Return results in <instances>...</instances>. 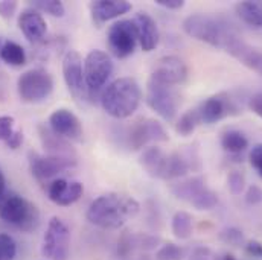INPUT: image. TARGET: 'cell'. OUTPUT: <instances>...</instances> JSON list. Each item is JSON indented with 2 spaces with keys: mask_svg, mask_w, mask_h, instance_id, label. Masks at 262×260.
<instances>
[{
  "mask_svg": "<svg viewBox=\"0 0 262 260\" xmlns=\"http://www.w3.org/2000/svg\"><path fill=\"white\" fill-rule=\"evenodd\" d=\"M5 187H6V180H5V175H3V172L0 171V196L6 192V191H5Z\"/></svg>",
  "mask_w": 262,
  "mask_h": 260,
  "instance_id": "obj_45",
  "label": "cell"
},
{
  "mask_svg": "<svg viewBox=\"0 0 262 260\" xmlns=\"http://www.w3.org/2000/svg\"><path fill=\"white\" fill-rule=\"evenodd\" d=\"M183 31L189 37L218 49H224L230 35L235 32L229 25L207 14H192L186 17L183 21Z\"/></svg>",
  "mask_w": 262,
  "mask_h": 260,
  "instance_id": "obj_3",
  "label": "cell"
},
{
  "mask_svg": "<svg viewBox=\"0 0 262 260\" xmlns=\"http://www.w3.org/2000/svg\"><path fill=\"white\" fill-rule=\"evenodd\" d=\"M220 239L224 244H229L232 247H239L244 242V234L239 228L235 227H227L220 233Z\"/></svg>",
  "mask_w": 262,
  "mask_h": 260,
  "instance_id": "obj_35",
  "label": "cell"
},
{
  "mask_svg": "<svg viewBox=\"0 0 262 260\" xmlns=\"http://www.w3.org/2000/svg\"><path fill=\"white\" fill-rule=\"evenodd\" d=\"M246 202L250 205H258L262 204V189L259 186H249V189L246 191Z\"/></svg>",
  "mask_w": 262,
  "mask_h": 260,
  "instance_id": "obj_38",
  "label": "cell"
},
{
  "mask_svg": "<svg viewBox=\"0 0 262 260\" xmlns=\"http://www.w3.org/2000/svg\"><path fill=\"white\" fill-rule=\"evenodd\" d=\"M223 51H226L241 64L262 76V51L244 41L243 37H239L236 32L230 35Z\"/></svg>",
  "mask_w": 262,
  "mask_h": 260,
  "instance_id": "obj_14",
  "label": "cell"
},
{
  "mask_svg": "<svg viewBox=\"0 0 262 260\" xmlns=\"http://www.w3.org/2000/svg\"><path fill=\"white\" fill-rule=\"evenodd\" d=\"M70 253V230L64 222L54 216L43 238L41 254L49 260H67Z\"/></svg>",
  "mask_w": 262,
  "mask_h": 260,
  "instance_id": "obj_8",
  "label": "cell"
},
{
  "mask_svg": "<svg viewBox=\"0 0 262 260\" xmlns=\"http://www.w3.org/2000/svg\"><path fill=\"white\" fill-rule=\"evenodd\" d=\"M0 218L21 231H32L40 224L37 205L15 192H5L0 196Z\"/></svg>",
  "mask_w": 262,
  "mask_h": 260,
  "instance_id": "obj_4",
  "label": "cell"
},
{
  "mask_svg": "<svg viewBox=\"0 0 262 260\" xmlns=\"http://www.w3.org/2000/svg\"><path fill=\"white\" fill-rule=\"evenodd\" d=\"M136 26H137V34H139V44L143 52H151L157 48L160 34H159V26L156 20L146 14V12H139L134 18Z\"/></svg>",
  "mask_w": 262,
  "mask_h": 260,
  "instance_id": "obj_20",
  "label": "cell"
},
{
  "mask_svg": "<svg viewBox=\"0 0 262 260\" xmlns=\"http://www.w3.org/2000/svg\"><path fill=\"white\" fill-rule=\"evenodd\" d=\"M15 132L14 130V117L12 116H0V141H8L12 134Z\"/></svg>",
  "mask_w": 262,
  "mask_h": 260,
  "instance_id": "obj_36",
  "label": "cell"
},
{
  "mask_svg": "<svg viewBox=\"0 0 262 260\" xmlns=\"http://www.w3.org/2000/svg\"><path fill=\"white\" fill-rule=\"evenodd\" d=\"M0 60L12 67H20L26 64V52L15 41H5L0 48Z\"/></svg>",
  "mask_w": 262,
  "mask_h": 260,
  "instance_id": "obj_27",
  "label": "cell"
},
{
  "mask_svg": "<svg viewBox=\"0 0 262 260\" xmlns=\"http://www.w3.org/2000/svg\"><path fill=\"white\" fill-rule=\"evenodd\" d=\"M128 11H131V3L127 0H96L90 3V14L96 28H101L105 21L118 18Z\"/></svg>",
  "mask_w": 262,
  "mask_h": 260,
  "instance_id": "obj_17",
  "label": "cell"
},
{
  "mask_svg": "<svg viewBox=\"0 0 262 260\" xmlns=\"http://www.w3.org/2000/svg\"><path fill=\"white\" fill-rule=\"evenodd\" d=\"M186 260H210V250L206 247H196Z\"/></svg>",
  "mask_w": 262,
  "mask_h": 260,
  "instance_id": "obj_41",
  "label": "cell"
},
{
  "mask_svg": "<svg viewBox=\"0 0 262 260\" xmlns=\"http://www.w3.org/2000/svg\"><path fill=\"white\" fill-rule=\"evenodd\" d=\"M196 110H198L201 124H206V125L216 124L227 116H233L239 113V108L236 107V104L226 93H218V94L207 98Z\"/></svg>",
  "mask_w": 262,
  "mask_h": 260,
  "instance_id": "obj_13",
  "label": "cell"
},
{
  "mask_svg": "<svg viewBox=\"0 0 262 260\" xmlns=\"http://www.w3.org/2000/svg\"><path fill=\"white\" fill-rule=\"evenodd\" d=\"M63 76L70 94L76 101H89L90 91L85 84L84 76V61L76 51H67L63 58Z\"/></svg>",
  "mask_w": 262,
  "mask_h": 260,
  "instance_id": "obj_9",
  "label": "cell"
},
{
  "mask_svg": "<svg viewBox=\"0 0 262 260\" xmlns=\"http://www.w3.org/2000/svg\"><path fill=\"white\" fill-rule=\"evenodd\" d=\"M46 191L52 202L66 207L75 204L82 196L84 186L79 181H67L64 178H57L46 187Z\"/></svg>",
  "mask_w": 262,
  "mask_h": 260,
  "instance_id": "obj_18",
  "label": "cell"
},
{
  "mask_svg": "<svg viewBox=\"0 0 262 260\" xmlns=\"http://www.w3.org/2000/svg\"><path fill=\"white\" fill-rule=\"evenodd\" d=\"M149 78H152L162 84H168V85L176 87V85L183 84L186 81L188 67L185 64V61L180 60L179 57H174V55L163 57L156 63L154 70H152Z\"/></svg>",
  "mask_w": 262,
  "mask_h": 260,
  "instance_id": "obj_15",
  "label": "cell"
},
{
  "mask_svg": "<svg viewBox=\"0 0 262 260\" xmlns=\"http://www.w3.org/2000/svg\"><path fill=\"white\" fill-rule=\"evenodd\" d=\"M171 228H172V234L177 239H188L192 234L194 230V224H192V216L186 211H177L172 216V222H171Z\"/></svg>",
  "mask_w": 262,
  "mask_h": 260,
  "instance_id": "obj_28",
  "label": "cell"
},
{
  "mask_svg": "<svg viewBox=\"0 0 262 260\" xmlns=\"http://www.w3.org/2000/svg\"><path fill=\"white\" fill-rule=\"evenodd\" d=\"M189 158L191 157H188L185 154H180V152L168 154L162 180H177V178L186 177L188 172L192 168V163L189 161Z\"/></svg>",
  "mask_w": 262,
  "mask_h": 260,
  "instance_id": "obj_23",
  "label": "cell"
},
{
  "mask_svg": "<svg viewBox=\"0 0 262 260\" xmlns=\"http://www.w3.org/2000/svg\"><path fill=\"white\" fill-rule=\"evenodd\" d=\"M146 104L162 119L171 122L177 116L180 96L176 91V87L149 78L146 84Z\"/></svg>",
  "mask_w": 262,
  "mask_h": 260,
  "instance_id": "obj_6",
  "label": "cell"
},
{
  "mask_svg": "<svg viewBox=\"0 0 262 260\" xmlns=\"http://www.w3.org/2000/svg\"><path fill=\"white\" fill-rule=\"evenodd\" d=\"M183 257H185L183 248H180L172 242L162 245L156 253V260H183Z\"/></svg>",
  "mask_w": 262,
  "mask_h": 260,
  "instance_id": "obj_32",
  "label": "cell"
},
{
  "mask_svg": "<svg viewBox=\"0 0 262 260\" xmlns=\"http://www.w3.org/2000/svg\"><path fill=\"white\" fill-rule=\"evenodd\" d=\"M15 254H17L15 241L6 233H0V260H14Z\"/></svg>",
  "mask_w": 262,
  "mask_h": 260,
  "instance_id": "obj_33",
  "label": "cell"
},
{
  "mask_svg": "<svg viewBox=\"0 0 262 260\" xmlns=\"http://www.w3.org/2000/svg\"><path fill=\"white\" fill-rule=\"evenodd\" d=\"M113 73V63L110 57L102 51H90L84 60V76L89 87L90 96L95 91H99Z\"/></svg>",
  "mask_w": 262,
  "mask_h": 260,
  "instance_id": "obj_11",
  "label": "cell"
},
{
  "mask_svg": "<svg viewBox=\"0 0 262 260\" xmlns=\"http://www.w3.org/2000/svg\"><path fill=\"white\" fill-rule=\"evenodd\" d=\"M142 90L136 79L119 78L113 81L101 94L104 111L115 119H127L139 108Z\"/></svg>",
  "mask_w": 262,
  "mask_h": 260,
  "instance_id": "obj_2",
  "label": "cell"
},
{
  "mask_svg": "<svg viewBox=\"0 0 262 260\" xmlns=\"http://www.w3.org/2000/svg\"><path fill=\"white\" fill-rule=\"evenodd\" d=\"M18 28H20L21 34L31 43L41 41L46 35V31H48V25H46L45 17L35 8H26L20 12Z\"/></svg>",
  "mask_w": 262,
  "mask_h": 260,
  "instance_id": "obj_19",
  "label": "cell"
},
{
  "mask_svg": "<svg viewBox=\"0 0 262 260\" xmlns=\"http://www.w3.org/2000/svg\"><path fill=\"white\" fill-rule=\"evenodd\" d=\"M201 124V119H200V114H198V110H189L186 111L185 114H182V117L177 121L176 124V131L183 135V137H188L191 135L195 128Z\"/></svg>",
  "mask_w": 262,
  "mask_h": 260,
  "instance_id": "obj_29",
  "label": "cell"
},
{
  "mask_svg": "<svg viewBox=\"0 0 262 260\" xmlns=\"http://www.w3.org/2000/svg\"><path fill=\"white\" fill-rule=\"evenodd\" d=\"M32 8L40 12H46L52 17H63L66 12L64 5L60 0H37L32 2Z\"/></svg>",
  "mask_w": 262,
  "mask_h": 260,
  "instance_id": "obj_30",
  "label": "cell"
},
{
  "mask_svg": "<svg viewBox=\"0 0 262 260\" xmlns=\"http://www.w3.org/2000/svg\"><path fill=\"white\" fill-rule=\"evenodd\" d=\"M169 135L163 125L156 119H139L130 127L128 143L133 149H142L151 141H168Z\"/></svg>",
  "mask_w": 262,
  "mask_h": 260,
  "instance_id": "obj_12",
  "label": "cell"
},
{
  "mask_svg": "<svg viewBox=\"0 0 262 260\" xmlns=\"http://www.w3.org/2000/svg\"><path fill=\"white\" fill-rule=\"evenodd\" d=\"M140 210L139 202L131 196L105 194L96 198L89 210L87 221L104 230H118Z\"/></svg>",
  "mask_w": 262,
  "mask_h": 260,
  "instance_id": "obj_1",
  "label": "cell"
},
{
  "mask_svg": "<svg viewBox=\"0 0 262 260\" xmlns=\"http://www.w3.org/2000/svg\"><path fill=\"white\" fill-rule=\"evenodd\" d=\"M107 43L110 52L119 58H128L134 54L136 46L139 43L137 26L134 20H119L108 28L107 32Z\"/></svg>",
  "mask_w": 262,
  "mask_h": 260,
  "instance_id": "obj_7",
  "label": "cell"
},
{
  "mask_svg": "<svg viewBox=\"0 0 262 260\" xmlns=\"http://www.w3.org/2000/svg\"><path fill=\"white\" fill-rule=\"evenodd\" d=\"M166 157H168V154H165L160 148L149 146L142 152V155L139 158V163L149 177L162 180L165 164H166Z\"/></svg>",
  "mask_w": 262,
  "mask_h": 260,
  "instance_id": "obj_22",
  "label": "cell"
},
{
  "mask_svg": "<svg viewBox=\"0 0 262 260\" xmlns=\"http://www.w3.org/2000/svg\"><path fill=\"white\" fill-rule=\"evenodd\" d=\"M249 108L250 111H253L258 117L262 119V93H255L249 99Z\"/></svg>",
  "mask_w": 262,
  "mask_h": 260,
  "instance_id": "obj_39",
  "label": "cell"
},
{
  "mask_svg": "<svg viewBox=\"0 0 262 260\" xmlns=\"http://www.w3.org/2000/svg\"><path fill=\"white\" fill-rule=\"evenodd\" d=\"M249 158H250L252 166L256 169V172L261 175V178H262V143H259V145H255V146L252 148Z\"/></svg>",
  "mask_w": 262,
  "mask_h": 260,
  "instance_id": "obj_37",
  "label": "cell"
},
{
  "mask_svg": "<svg viewBox=\"0 0 262 260\" xmlns=\"http://www.w3.org/2000/svg\"><path fill=\"white\" fill-rule=\"evenodd\" d=\"M221 146L226 152L232 155H238L249 148V138L241 131L229 130L221 137Z\"/></svg>",
  "mask_w": 262,
  "mask_h": 260,
  "instance_id": "obj_26",
  "label": "cell"
},
{
  "mask_svg": "<svg viewBox=\"0 0 262 260\" xmlns=\"http://www.w3.org/2000/svg\"><path fill=\"white\" fill-rule=\"evenodd\" d=\"M40 132V138L41 143L46 149V155H52V157H58V158H67V160H76L75 151L72 149L70 143L61 138L60 135L54 134L51 128H46L45 125L38 127Z\"/></svg>",
  "mask_w": 262,
  "mask_h": 260,
  "instance_id": "obj_21",
  "label": "cell"
},
{
  "mask_svg": "<svg viewBox=\"0 0 262 260\" xmlns=\"http://www.w3.org/2000/svg\"><path fill=\"white\" fill-rule=\"evenodd\" d=\"M156 3H157L159 6H163V8L172 9V11L182 9V8L185 6V2H183V0H156Z\"/></svg>",
  "mask_w": 262,
  "mask_h": 260,
  "instance_id": "obj_43",
  "label": "cell"
},
{
  "mask_svg": "<svg viewBox=\"0 0 262 260\" xmlns=\"http://www.w3.org/2000/svg\"><path fill=\"white\" fill-rule=\"evenodd\" d=\"M21 143H23V132L21 131H15L14 134H12V137L5 143L8 148H11V149H17V148H20L21 146Z\"/></svg>",
  "mask_w": 262,
  "mask_h": 260,
  "instance_id": "obj_44",
  "label": "cell"
},
{
  "mask_svg": "<svg viewBox=\"0 0 262 260\" xmlns=\"http://www.w3.org/2000/svg\"><path fill=\"white\" fill-rule=\"evenodd\" d=\"M238 17L249 26L262 29V5L255 2H241L236 5Z\"/></svg>",
  "mask_w": 262,
  "mask_h": 260,
  "instance_id": "obj_25",
  "label": "cell"
},
{
  "mask_svg": "<svg viewBox=\"0 0 262 260\" xmlns=\"http://www.w3.org/2000/svg\"><path fill=\"white\" fill-rule=\"evenodd\" d=\"M17 91L23 102L37 104L48 99L54 91L52 75L45 68H31L20 75Z\"/></svg>",
  "mask_w": 262,
  "mask_h": 260,
  "instance_id": "obj_5",
  "label": "cell"
},
{
  "mask_svg": "<svg viewBox=\"0 0 262 260\" xmlns=\"http://www.w3.org/2000/svg\"><path fill=\"white\" fill-rule=\"evenodd\" d=\"M49 128L67 141H79L82 138V125L79 119L67 108H58L51 114Z\"/></svg>",
  "mask_w": 262,
  "mask_h": 260,
  "instance_id": "obj_16",
  "label": "cell"
},
{
  "mask_svg": "<svg viewBox=\"0 0 262 260\" xmlns=\"http://www.w3.org/2000/svg\"><path fill=\"white\" fill-rule=\"evenodd\" d=\"M17 9V2H0V15L3 18H11Z\"/></svg>",
  "mask_w": 262,
  "mask_h": 260,
  "instance_id": "obj_42",
  "label": "cell"
},
{
  "mask_svg": "<svg viewBox=\"0 0 262 260\" xmlns=\"http://www.w3.org/2000/svg\"><path fill=\"white\" fill-rule=\"evenodd\" d=\"M216 204H218V195L213 191L207 189V187L196 196L195 199H192V202H191V205L196 210H200V211L212 210Z\"/></svg>",
  "mask_w": 262,
  "mask_h": 260,
  "instance_id": "obj_31",
  "label": "cell"
},
{
  "mask_svg": "<svg viewBox=\"0 0 262 260\" xmlns=\"http://www.w3.org/2000/svg\"><path fill=\"white\" fill-rule=\"evenodd\" d=\"M204 189H206V183H204L203 177H200V175L186 178V180H182V181H179V183H176V184L171 186L172 195L176 196V198H179V199H182V201H188L189 204Z\"/></svg>",
  "mask_w": 262,
  "mask_h": 260,
  "instance_id": "obj_24",
  "label": "cell"
},
{
  "mask_svg": "<svg viewBox=\"0 0 262 260\" xmlns=\"http://www.w3.org/2000/svg\"><path fill=\"white\" fill-rule=\"evenodd\" d=\"M246 253L250 257L262 259V244L258 242V241H249L247 245H246Z\"/></svg>",
  "mask_w": 262,
  "mask_h": 260,
  "instance_id": "obj_40",
  "label": "cell"
},
{
  "mask_svg": "<svg viewBox=\"0 0 262 260\" xmlns=\"http://www.w3.org/2000/svg\"><path fill=\"white\" fill-rule=\"evenodd\" d=\"M76 164V160H67L58 158L52 155H40L37 152L29 154V168L34 175V178L40 184H51L54 180L58 178L67 169L73 168Z\"/></svg>",
  "mask_w": 262,
  "mask_h": 260,
  "instance_id": "obj_10",
  "label": "cell"
},
{
  "mask_svg": "<svg viewBox=\"0 0 262 260\" xmlns=\"http://www.w3.org/2000/svg\"><path fill=\"white\" fill-rule=\"evenodd\" d=\"M227 187L230 191V194L233 195H241L246 189V178L243 175V172L239 171H232L227 177Z\"/></svg>",
  "mask_w": 262,
  "mask_h": 260,
  "instance_id": "obj_34",
  "label": "cell"
}]
</instances>
